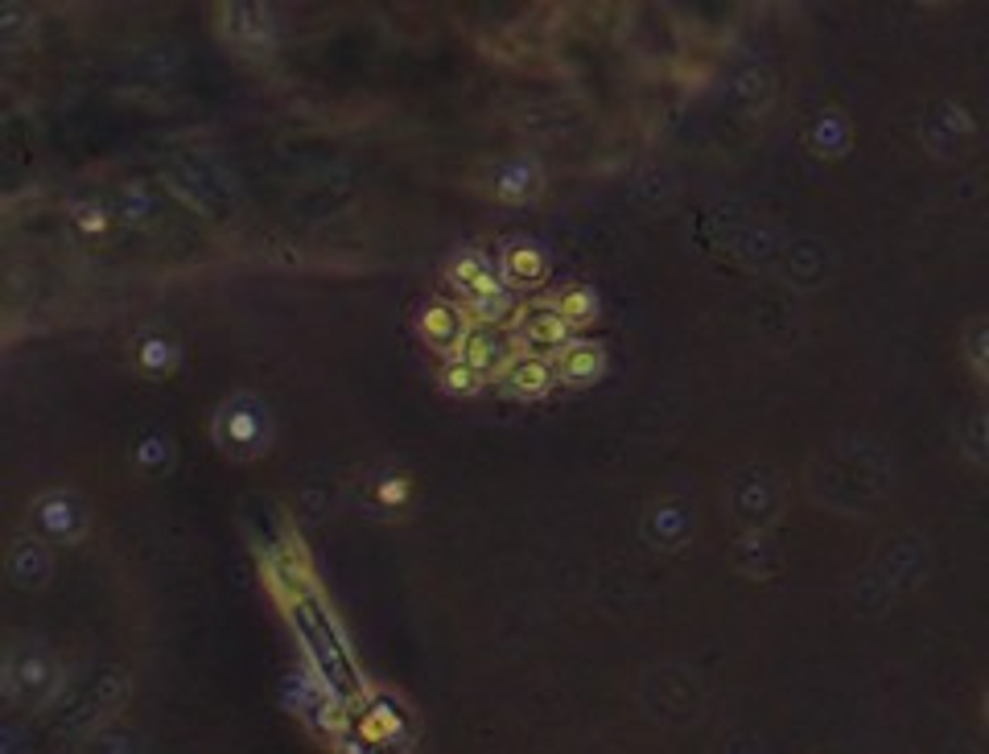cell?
<instances>
[{
    "label": "cell",
    "mask_w": 989,
    "mask_h": 754,
    "mask_svg": "<svg viewBox=\"0 0 989 754\" xmlns=\"http://www.w3.org/2000/svg\"><path fill=\"white\" fill-rule=\"evenodd\" d=\"M289 618H293V627L301 631V639H305V648H310V655H314L317 673L326 676V684L335 689V693H355V668H351V655H347V648L338 643V631L330 627V618H326V611L317 606V598H297V602H289Z\"/></svg>",
    "instance_id": "6da1fadb"
},
{
    "label": "cell",
    "mask_w": 989,
    "mask_h": 754,
    "mask_svg": "<svg viewBox=\"0 0 989 754\" xmlns=\"http://www.w3.org/2000/svg\"><path fill=\"white\" fill-rule=\"evenodd\" d=\"M544 277H549V260H544V252L536 243L519 239V243H512L503 252V280L508 285H515V289H536Z\"/></svg>",
    "instance_id": "7a4b0ae2"
},
{
    "label": "cell",
    "mask_w": 989,
    "mask_h": 754,
    "mask_svg": "<svg viewBox=\"0 0 989 754\" xmlns=\"http://www.w3.org/2000/svg\"><path fill=\"white\" fill-rule=\"evenodd\" d=\"M602 367H606V359H602V347H593V342H565L556 359V376L569 384H590L602 376Z\"/></svg>",
    "instance_id": "3957f363"
},
{
    "label": "cell",
    "mask_w": 989,
    "mask_h": 754,
    "mask_svg": "<svg viewBox=\"0 0 989 754\" xmlns=\"http://www.w3.org/2000/svg\"><path fill=\"white\" fill-rule=\"evenodd\" d=\"M553 376H556L553 363H549V359H540V355H519L503 367V379L512 384L519 397H540V392L553 384Z\"/></svg>",
    "instance_id": "277c9868"
},
{
    "label": "cell",
    "mask_w": 989,
    "mask_h": 754,
    "mask_svg": "<svg viewBox=\"0 0 989 754\" xmlns=\"http://www.w3.org/2000/svg\"><path fill=\"white\" fill-rule=\"evenodd\" d=\"M450 280H454L466 298H475V301L499 298V280H494V273L487 268V260L483 256H462L454 268H450Z\"/></svg>",
    "instance_id": "5b68a950"
},
{
    "label": "cell",
    "mask_w": 989,
    "mask_h": 754,
    "mask_svg": "<svg viewBox=\"0 0 989 754\" xmlns=\"http://www.w3.org/2000/svg\"><path fill=\"white\" fill-rule=\"evenodd\" d=\"M223 441L236 454H252L264 445V413H223Z\"/></svg>",
    "instance_id": "8992f818"
},
{
    "label": "cell",
    "mask_w": 989,
    "mask_h": 754,
    "mask_svg": "<svg viewBox=\"0 0 989 754\" xmlns=\"http://www.w3.org/2000/svg\"><path fill=\"white\" fill-rule=\"evenodd\" d=\"M458 359H466L478 376H487V372L499 367V359H503V338L494 335V330H487V326H478L475 335L462 338V355Z\"/></svg>",
    "instance_id": "52a82bcc"
},
{
    "label": "cell",
    "mask_w": 989,
    "mask_h": 754,
    "mask_svg": "<svg viewBox=\"0 0 989 754\" xmlns=\"http://www.w3.org/2000/svg\"><path fill=\"white\" fill-rule=\"evenodd\" d=\"M421 335L429 338L434 347H441V351L458 347L462 342V318H458V310H450V305H429L421 314Z\"/></svg>",
    "instance_id": "ba28073f"
},
{
    "label": "cell",
    "mask_w": 989,
    "mask_h": 754,
    "mask_svg": "<svg viewBox=\"0 0 989 754\" xmlns=\"http://www.w3.org/2000/svg\"><path fill=\"white\" fill-rule=\"evenodd\" d=\"M565 318L556 314V310H533L528 318H524V338L533 342V347H565Z\"/></svg>",
    "instance_id": "9c48e42d"
},
{
    "label": "cell",
    "mask_w": 989,
    "mask_h": 754,
    "mask_svg": "<svg viewBox=\"0 0 989 754\" xmlns=\"http://www.w3.org/2000/svg\"><path fill=\"white\" fill-rule=\"evenodd\" d=\"M556 314L565 318V326H586V322L598 318V298H593V289H586V285H569L565 293H561V301H556Z\"/></svg>",
    "instance_id": "30bf717a"
},
{
    "label": "cell",
    "mask_w": 989,
    "mask_h": 754,
    "mask_svg": "<svg viewBox=\"0 0 989 754\" xmlns=\"http://www.w3.org/2000/svg\"><path fill=\"white\" fill-rule=\"evenodd\" d=\"M441 379H446V388H450V392H466V397H471V392H478V379L483 376H478L466 359H450V363H446V372H441Z\"/></svg>",
    "instance_id": "8fae6325"
},
{
    "label": "cell",
    "mask_w": 989,
    "mask_h": 754,
    "mask_svg": "<svg viewBox=\"0 0 989 754\" xmlns=\"http://www.w3.org/2000/svg\"><path fill=\"white\" fill-rule=\"evenodd\" d=\"M137 359H140V367H145V372H165V367L174 363V347H170V342H161V338H149V342L137 351Z\"/></svg>",
    "instance_id": "7c38bea8"
},
{
    "label": "cell",
    "mask_w": 989,
    "mask_h": 754,
    "mask_svg": "<svg viewBox=\"0 0 989 754\" xmlns=\"http://www.w3.org/2000/svg\"><path fill=\"white\" fill-rule=\"evenodd\" d=\"M981 338H986V322H977V326H973V347H969V355H973V367H977V376L986 372V351H981Z\"/></svg>",
    "instance_id": "4fadbf2b"
},
{
    "label": "cell",
    "mask_w": 989,
    "mask_h": 754,
    "mask_svg": "<svg viewBox=\"0 0 989 754\" xmlns=\"http://www.w3.org/2000/svg\"><path fill=\"white\" fill-rule=\"evenodd\" d=\"M404 495H409V478H404V475L396 478V482H384V491H379V499H384L388 507H392V503H400Z\"/></svg>",
    "instance_id": "5bb4252c"
}]
</instances>
